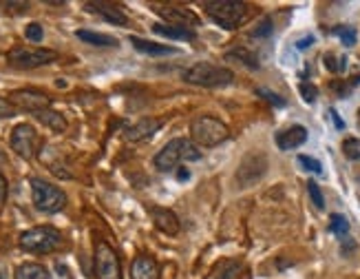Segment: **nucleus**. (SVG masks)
<instances>
[{"label": "nucleus", "mask_w": 360, "mask_h": 279, "mask_svg": "<svg viewBox=\"0 0 360 279\" xmlns=\"http://www.w3.org/2000/svg\"><path fill=\"white\" fill-rule=\"evenodd\" d=\"M199 158H201V151L195 147V142H191V140H186V137H175L155 155L153 164L158 170H162V173H168V170L179 168L181 162L199 160Z\"/></svg>", "instance_id": "f257e3e1"}, {"label": "nucleus", "mask_w": 360, "mask_h": 279, "mask_svg": "<svg viewBox=\"0 0 360 279\" xmlns=\"http://www.w3.org/2000/svg\"><path fill=\"white\" fill-rule=\"evenodd\" d=\"M62 244H65L62 232L53 226H34L20 235V248L27 253H34V255L53 253Z\"/></svg>", "instance_id": "f03ea898"}, {"label": "nucleus", "mask_w": 360, "mask_h": 279, "mask_svg": "<svg viewBox=\"0 0 360 279\" xmlns=\"http://www.w3.org/2000/svg\"><path fill=\"white\" fill-rule=\"evenodd\" d=\"M191 137L195 144L203 149H212L226 142L230 137V129L221 120H217L212 116H197L191 124Z\"/></svg>", "instance_id": "7ed1b4c3"}, {"label": "nucleus", "mask_w": 360, "mask_h": 279, "mask_svg": "<svg viewBox=\"0 0 360 279\" xmlns=\"http://www.w3.org/2000/svg\"><path fill=\"white\" fill-rule=\"evenodd\" d=\"M203 9L221 29H237L248 13V5L239 0H208Z\"/></svg>", "instance_id": "20e7f679"}, {"label": "nucleus", "mask_w": 360, "mask_h": 279, "mask_svg": "<svg viewBox=\"0 0 360 279\" xmlns=\"http://www.w3.org/2000/svg\"><path fill=\"white\" fill-rule=\"evenodd\" d=\"M31 199H34V206L40 213H60L67 206V195L65 191L56 184H49L40 178L31 180Z\"/></svg>", "instance_id": "39448f33"}, {"label": "nucleus", "mask_w": 360, "mask_h": 279, "mask_svg": "<svg viewBox=\"0 0 360 279\" xmlns=\"http://www.w3.org/2000/svg\"><path fill=\"white\" fill-rule=\"evenodd\" d=\"M232 71L226 67H217L210 65V62H197L191 69L184 73V80L197 85V87H206V89H214V87H226L232 82Z\"/></svg>", "instance_id": "423d86ee"}, {"label": "nucleus", "mask_w": 360, "mask_h": 279, "mask_svg": "<svg viewBox=\"0 0 360 279\" xmlns=\"http://www.w3.org/2000/svg\"><path fill=\"white\" fill-rule=\"evenodd\" d=\"M56 58V51L40 49V46H13L7 54V62L15 69H38L44 65H51Z\"/></svg>", "instance_id": "0eeeda50"}, {"label": "nucleus", "mask_w": 360, "mask_h": 279, "mask_svg": "<svg viewBox=\"0 0 360 279\" xmlns=\"http://www.w3.org/2000/svg\"><path fill=\"white\" fill-rule=\"evenodd\" d=\"M93 273L96 279H122V268H120V257L113 251L111 244L100 240L96 244V257H93Z\"/></svg>", "instance_id": "6e6552de"}, {"label": "nucleus", "mask_w": 360, "mask_h": 279, "mask_svg": "<svg viewBox=\"0 0 360 279\" xmlns=\"http://www.w3.org/2000/svg\"><path fill=\"white\" fill-rule=\"evenodd\" d=\"M9 144L15 155H20L22 160H31L38 151V133L31 124H18L11 131Z\"/></svg>", "instance_id": "1a4fd4ad"}, {"label": "nucleus", "mask_w": 360, "mask_h": 279, "mask_svg": "<svg viewBox=\"0 0 360 279\" xmlns=\"http://www.w3.org/2000/svg\"><path fill=\"white\" fill-rule=\"evenodd\" d=\"M9 102L13 108H22V111L29 113H40L44 108L51 106V98L44 96L42 91H34V89H18L9 96Z\"/></svg>", "instance_id": "9d476101"}, {"label": "nucleus", "mask_w": 360, "mask_h": 279, "mask_svg": "<svg viewBox=\"0 0 360 279\" xmlns=\"http://www.w3.org/2000/svg\"><path fill=\"white\" fill-rule=\"evenodd\" d=\"M265 168H268V160H265L263 155H248V158L239 164L237 182L241 186H252L263 178Z\"/></svg>", "instance_id": "9b49d317"}, {"label": "nucleus", "mask_w": 360, "mask_h": 279, "mask_svg": "<svg viewBox=\"0 0 360 279\" xmlns=\"http://www.w3.org/2000/svg\"><path fill=\"white\" fill-rule=\"evenodd\" d=\"M158 13L162 16V18H166L168 25H173V27L195 29L201 25L199 16L188 7H158Z\"/></svg>", "instance_id": "f8f14e48"}, {"label": "nucleus", "mask_w": 360, "mask_h": 279, "mask_svg": "<svg viewBox=\"0 0 360 279\" xmlns=\"http://www.w3.org/2000/svg\"><path fill=\"white\" fill-rule=\"evenodd\" d=\"M162 120L160 118H139L135 124L124 131V137H127V142H142V140H148L153 137L162 129Z\"/></svg>", "instance_id": "ddd939ff"}, {"label": "nucleus", "mask_w": 360, "mask_h": 279, "mask_svg": "<svg viewBox=\"0 0 360 279\" xmlns=\"http://www.w3.org/2000/svg\"><path fill=\"white\" fill-rule=\"evenodd\" d=\"M84 7L91 13L102 16V18L106 23H111V25H117V27H127L129 25L127 13H124L117 5H111V3H86Z\"/></svg>", "instance_id": "4468645a"}, {"label": "nucleus", "mask_w": 360, "mask_h": 279, "mask_svg": "<svg viewBox=\"0 0 360 279\" xmlns=\"http://www.w3.org/2000/svg\"><path fill=\"white\" fill-rule=\"evenodd\" d=\"M131 279H160V264L150 255H137L131 264Z\"/></svg>", "instance_id": "2eb2a0df"}, {"label": "nucleus", "mask_w": 360, "mask_h": 279, "mask_svg": "<svg viewBox=\"0 0 360 279\" xmlns=\"http://www.w3.org/2000/svg\"><path fill=\"white\" fill-rule=\"evenodd\" d=\"M150 215H153V224L158 226L162 232H166V235H177L179 232V220L170 209L150 206Z\"/></svg>", "instance_id": "dca6fc26"}, {"label": "nucleus", "mask_w": 360, "mask_h": 279, "mask_svg": "<svg viewBox=\"0 0 360 279\" xmlns=\"http://www.w3.org/2000/svg\"><path fill=\"white\" fill-rule=\"evenodd\" d=\"M305 140H307V129L301 127V124H294V127L281 131L276 135V144L281 151H292V149H299Z\"/></svg>", "instance_id": "f3484780"}, {"label": "nucleus", "mask_w": 360, "mask_h": 279, "mask_svg": "<svg viewBox=\"0 0 360 279\" xmlns=\"http://www.w3.org/2000/svg\"><path fill=\"white\" fill-rule=\"evenodd\" d=\"M131 44L135 46L139 54H146V56H170V54H177L175 46L150 42V40H144V38H137V36H131Z\"/></svg>", "instance_id": "a211bd4d"}, {"label": "nucleus", "mask_w": 360, "mask_h": 279, "mask_svg": "<svg viewBox=\"0 0 360 279\" xmlns=\"http://www.w3.org/2000/svg\"><path fill=\"white\" fill-rule=\"evenodd\" d=\"M153 34L170 38V40H193L195 38V31L193 29H184V27H173L168 23H158L153 25Z\"/></svg>", "instance_id": "6ab92c4d"}, {"label": "nucleus", "mask_w": 360, "mask_h": 279, "mask_svg": "<svg viewBox=\"0 0 360 279\" xmlns=\"http://www.w3.org/2000/svg\"><path fill=\"white\" fill-rule=\"evenodd\" d=\"M15 279H51L49 271L38 261H25L15 268Z\"/></svg>", "instance_id": "aec40b11"}, {"label": "nucleus", "mask_w": 360, "mask_h": 279, "mask_svg": "<svg viewBox=\"0 0 360 279\" xmlns=\"http://www.w3.org/2000/svg\"><path fill=\"white\" fill-rule=\"evenodd\" d=\"M75 36L80 38L82 42L93 44V46H117V44H120L113 36L98 34V31H89V29H77V31H75Z\"/></svg>", "instance_id": "412c9836"}, {"label": "nucleus", "mask_w": 360, "mask_h": 279, "mask_svg": "<svg viewBox=\"0 0 360 279\" xmlns=\"http://www.w3.org/2000/svg\"><path fill=\"white\" fill-rule=\"evenodd\" d=\"M34 116L44 124V127H49V129L56 131V133L67 131V120H65V116L58 113V111H53V108H44V111L34 113Z\"/></svg>", "instance_id": "4be33fe9"}, {"label": "nucleus", "mask_w": 360, "mask_h": 279, "mask_svg": "<svg viewBox=\"0 0 360 279\" xmlns=\"http://www.w3.org/2000/svg\"><path fill=\"white\" fill-rule=\"evenodd\" d=\"M330 230L334 232L336 237H345L347 232H349V222H347V217L345 215H332L330 217Z\"/></svg>", "instance_id": "5701e85b"}, {"label": "nucleus", "mask_w": 360, "mask_h": 279, "mask_svg": "<svg viewBox=\"0 0 360 279\" xmlns=\"http://www.w3.org/2000/svg\"><path fill=\"white\" fill-rule=\"evenodd\" d=\"M226 58H228V60L239 58V62H243L245 67H250V69H259V60H257V56H255V54H250L248 49H234V51H230Z\"/></svg>", "instance_id": "b1692460"}, {"label": "nucleus", "mask_w": 360, "mask_h": 279, "mask_svg": "<svg viewBox=\"0 0 360 279\" xmlns=\"http://www.w3.org/2000/svg\"><path fill=\"white\" fill-rule=\"evenodd\" d=\"M334 34L342 40V44H345V46H352L356 42V31H354V27H347V25L336 27Z\"/></svg>", "instance_id": "393cba45"}, {"label": "nucleus", "mask_w": 360, "mask_h": 279, "mask_svg": "<svg viewBox=\"0 0 360 279\" xmlns=\"http://www.w3.org/2000/svg\"><path fill=\"white\" fill-rule=\"evenodd\" d=\"M307 191H309L311 202H314V206H316L319 211H323V209H325V197H323V193H321V189H319V184H316V182H307Z\"/></svg>", "instance_id": "a878e982"}, {"label": "nucleus", "mask_w": 360, "mask_h": 279, "mask_svg": "<svg viewBox=\"0 0 360 279\" xmlns=\"http://www.w3.org/2000/svg\"><path fill=\"white\" fill-rule=\"evenodd\" d=\"M299 164L305 168V170H311V173H323V164L314 158H309V155H299Z\"/></svg>", "instance_id": "bb28decb"}, {"label": "nucleus", "mask_w": 360, "mask_h": 279, "mask_svg": "<svg viewBox=\"0 0 360 279\" xmlns=\"http://www.w3.org/2000/svg\"><path fill=\"white\" fill-rule=\"evenodd\" d=\"M299 93H301V96H303V100L305 102H316V96H319V89L314 87V85H311V82H301L299 85Z\"/></svg>", "instance_id": "cd10ccee"}, {"label": "nucleus", "mask_w": 360, "mask_h": 279, "mask_svg": "<svg viewBox=\"0 0 360 279\" xmlns=\"http://www.w3.org/2000/svg\"><path fill=\"white\" fill-rule=\"evenodd\" d=\"M25 36H27V40H29V42H42V36H44L42 25H38V23H31V25H27V29H25Z\"/></svg>", "instance_id": "c85d7f7f"}, {"label": "nucleus", "mask_w": 360, "mask_h": 279, "mask_svg": "<svg viewBox=\"0 0 360 279\" xmlns=\"http://www.w3.org/2000/svg\"><path fill=\"white\" fill-rule=\"evenodd\" d=\"M257 93H259V96H261L263 100H268L272 106H285V100L281 98L278 93H274V91H268V89H259Z\"/></svg>", "instance_id": "c756f323"}, {"label": "nucleus", "mask_w": 360, "mask_h": 279, "mask_svg": "<svg viewBox=\"0 0 360 279\" xmlns=\"http://www.w3.org/2000/svg\"><path fill=\"white\" fill-rule=\"evenodd\" d=\"M270 34H272V20H270V18L261 20V23L252 29V36H255V38H265V36H270Z\"/></svg>", "instance_id": "7c9ffc66"}, {"label": "nucleus", "mask_w": 360, "mask_h": 279, "mask_svg": "<svg viewBox=\"0 0 360 279\" xmlns=\"http://www.w3.org/2000/svg\"><path fill=\"white\" fill-rule=\"evenodd\" d=\"M11 116H15V108L11 106L9 100L0 98V118H11Z\"/></svg>", "instance_id": "2f4dec72"}, {"label": "nucleus", "mask_w": 360, "mask_h": 279, "mask_svg": "<svg viewBox=\"0 0 360 279\" xmlns=\"http://www.w3.org/2000/svg\"><path fill=\"white\" fill-rule=\"evenodd\" d=\"M325 67L330 69V71H340V69L345 67V65H338L336 58H334L332 54H327V56H325Z\"/></svg>", "instance_id": "473e14b6"}, {"label": "nucleus", "mask_w": 360, "mask_h": 279, "mask_svg": "<svg viewBox=\"0 0 360 279\" xmlns=\"http://www.w3.org/2000/svg\"><path fill=\"white\" fill-rule=\"evenodd\" d=\"M5 195H7V180L3 178V173H0V202L5 199Z\"/></svg>", "instance_id": "72a5a7b5"}, {"label": "nucleus", "mask_w": 360, "mask_h": 279, "mask_svg": "<svg viewBox=\"0 0 360 279\" xmlns=\"http://www.w3.org/2000/svg\"><path fill=\"white\" fill-rule=\"evenodd\" d=\"M311 42H314V38H311V36H307V38H303V40H299V42H296V46H299V49H307V46H309Z\"/></svg>", "instance_id": "f704fd0d"}, {"label": "nucleus", "mask_w": 360, "mask_h": 279, "mask_svg": "<svg viewBox=\"0 0 360 279\" xmlns=\"http://www.w3.org/2000/svg\"><path fill=\"white\" fill-rule=\"evenodd\" d=\"M177 178L179 180H188V178H191V170H188V168H179L177 170Z\"/></svg>", "instance_id": "c9c22d12"}, {"label": "nucleus", "mask_w": 360, "mask_h": 279, "mask_svg": "<svg viewBox=\"0 0 360 279\" xmlns=\"http://www.w3.org/2000/svg\"><path fill=\"white\" fill-rule=\"evenodd\" d=\"M0 279H9V275H7V266L3 261H0Z\"/></svg>", "instance_id": "e433bc0d"}, {"label": "nucleus", "mask_w": 360, "mask_h": 279, "mask_svg": "<svg viewBox=\"0 0 360 279\" xmlns=\"http://www.w3.org/2000/svg\"><path fill=\"white\" fill-rule=\"evenodd\" d=\"M330 113H332V118H334V122H336V127H338V129H342V120L338 118V113L334 111V108H332V111H330Z\"/></svg>", "instance_id": "4c0bfd02"}, {"label": "nucleus", "mask_w": 360, "mask_h": 279, "mask_svg": "<svg viewBox=\"0 0 360 279\" xmlns=\"http://www.w3.org/2000/svg\"><path fill=\"white\" fill-rule=\"evenodd\" d=\"M243 279H250V277H248V275H245V277H243Z\"/></svg>", "instance_id": "58836bf2"}]
</instances>
